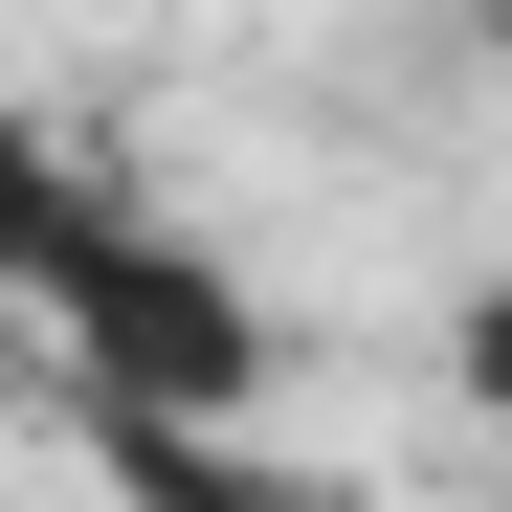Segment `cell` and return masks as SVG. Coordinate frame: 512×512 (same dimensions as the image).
<instances>
[{
  "instance_id": "6da1fadb",
  "label": "cell",
  "mask_w": 512,
  "mask_h": 512,
  "mask_svg": "<svg viewBox=\"0 0 512 512\" xmlns=\"http://www.w3.org/2000/svg\"><path fill=\"white\" fill-rule=\"evenodd\" d=\"M0 268H23V312H45V379L112 401V423H268V379H290L223 245L134 223L90 179H23V245H0Z\"/></svg>"
},
{
  "instance_id": "7a4b0ae2",
  "label": "cell",
  "mask_w": 512,
  "mask_h": 512,
  "mask_svg": "<svg viewBox=\"0 0 512 512\" xmlns=\"http://www.w3.org/2000/svg\"><path fill=\"white\" fill-rule=\"evenodd\" d=\"M67 423H90L112 512H312V468H268L245 423H112V401H67Z\"/></svg>"
},
{
  "instance_id": "3957f363",
  "label": "cell",
  "mask_w": 512,
  "mask_h": 512,
  "mask_svg": "<svg viewBox=\"0 0 512 512\" xmlns=\"http://www.w3.org/2000/svg\"><path fill=\"white\" fill-rule=\"evenodd\" d=\"M446 401H468V423H512V268H490V290H446Z\"/></svg>"
},
{
  "instance_id": "277c9868",
  "label": "cell",
  "mask_w": 512,
  "mask_h": 512,
  "mask_svg": "<svg viewBox=\"0 0 512 512\" xmlns=\"http://www.w3.org/2000/svg\"><path fill=\"white\" fill-rule=\"evenodd\" d=\"M468 23H490V45H512V0H468Z\"/></svg>"
}]
</instances>
